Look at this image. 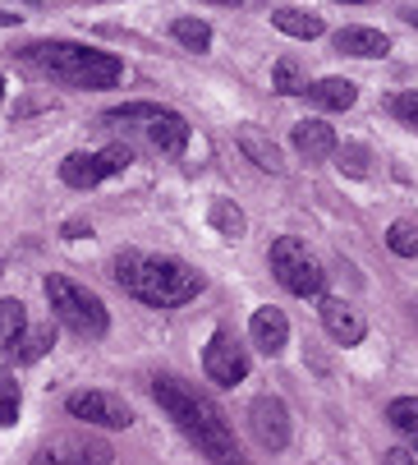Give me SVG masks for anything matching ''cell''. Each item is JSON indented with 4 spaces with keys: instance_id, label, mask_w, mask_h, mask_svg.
<instances>
[{
    "instance_id": "1",
    "label": "cell",
    "mask_w": 418,
    "mask_h": 465,
    "mask_svg": "<svg viewBox=\"0 0 418 465\" xmlns=\"http://www.w3.org/2000/svg\"><path fill=\"white\" fill-rule=\"evenodd\" d=\"M152 396H157V406L217 465H248L244 451H239V442H235V433H230V424H226V415L207 401L202 391H193L189 382H180V378L166 373V378H152Z\"/></svg>"
},
{
    "instance_id": "2",
    "label": "cell",
    "mask_w": 418,
    "mask_h": 465,
    "mask_svg": "<svg viewBox=\"0 0 418 465\" xmlns=\"http://www.w3.org/2000/svg\"><path fill=\"white\" fill-rule=\"evenodd\" d=\"M115 282L152 309H180L189 300H198L202 291V272H193L189 262L180 258H157V253H138V249H124L115 258Z\"/></svg>"
},
{
    "instance_id": "3",
    "label": "cell",
    "mask_w": 418,
    "mask_h": 465,
    "mask_svg": "<svg viewBox=\"0 0 418 465\" xmlns=\"http://www.w3.org/2000/svg\"><path fill=\"white\" fill-rule=\"evenodd\" d=\"M24 64H33L37 74H46L51 84L64 88H115L124 79V60L97 46H79V42H42L24 51Z\"/></svg>"
},
{
    "instance_id": "4",
    "label": "cell",
    "mask_w": 418,
    "mask_h": 465,
    "mask_svg": "<svg viewBox=\"0 0 418 465\" xmlns=\"http://www.w3.org/2000/svg\"><path fill=\"white\" fill-rule=\"evenodd\" d=\"M46 304H51V313L69 327V331H79V337H106V327H111V318H106V304L88 291V286H79V282H69V277H46Z\"/></svg>"
},
{
    "instance_id": "5",
    "label": "cell",
    "mask_w": 418,
    "mask_h": 465,
    "mask_svg": "<svg viewBox=\"0 0 418 465\" xmlns=\"http://www.w3.org/2000/svg\"><path fill=\"white\" fill-rule=\"evenodd\" d=\"M267 262H271V272H276V282H281L290 295H322V286H326V272L317 268V258L308 253V244L299 240V235H281L271 244V253H267Z\"/></svg>"
},
{
    "instance_id": "6",
    "label": "cell",
    "mask_w": 418,
    "mask_h": 465,
    "mask_svg": "<svg viewBox=\"0 0 418 465\" xmlns=\"http://www.w3.org/2000/svg\"><path fill=\"white\" fill-rule=\"evenodd\" d=\"M129 162H133V153H129L124 143L102 148V153H69V157L60 162V180H64L69 189H92V184H102V180L129 171Z\"/></svg>"
},
{
    "instance_id": "7",
    "label": "cell",
    "mask_w": 418,
    "mask_h": 465,
    "mask_svg": "<svg viewBox=\"0 0 418 465\" xmlns=\"http://www.w3.org/2000/svg\"><path fill=\"white\" fill-rule=\"evenodd\" d=\"M111 460L115 451L88 433H60L33 456V465H111Z\"/></svg>"
},
{
    "instance_id": "8",
    "label": "cell",
    "mask_w": 418,
    "mask_h": 465,
    "mask_svg": "<svg viewBox=\"0 0 418 465\" xmlns=\"http://www.w3.org/2000/svg\"><path fill=\"white\" fill-rule=\"evenodd\" d=\"M202 369L217 387H235L248 378V351L235 341V331H212V341L202 351Z\"/></svg>"
},
{
    "instance_id": "9",
    "label": "cell",
    "mask_w": 418,
    "mask_h": 465,
    "mask_svg": "<svg viewBox=\"0 0 418 465\" xmlns=\"http://www.w3.org/2000/svg\"><path fill=\"white\" fill-rule=\"evenodd\" d=\"M69 415L83 420V424H97V429H129L133 424V411L120 401L115 391H74L69 396Z\"/></svg>"
},
{
    "instance_id": "10",
    "label": "cell",
    "mask_w": 418,
    "mask_h": 465,
    "mask_svg": "<svg viewBox=\"0 0 418 465\" xmlns=\"http://www.w3.org/2000/svg\"><path fill=\"white\" fill-rule=\"evenodd\" d=\"M248 429H253V438H258V447H267V451H281L286 442H290V411H286V401L281 396H253V406H248Z\"/></svg>"
},
{
    "instance_id": "11",
    "label": "cell",
    "mask_w": 418,
    "mask_h": 465,
    "mask_svg": "<svg viewBox=\"0 0 418 465\" xmlns=\"http://www.w3.org/2000/svg\"><path fill=\"white\" fill-rule=\"evenodd\" d=\"M248 331H253V346L262 351V355H281L286 346H290V318L281 313V309H253V322H248Z\"/></svg>"
},
{
    "instance_id": "12",
    "label": "cell",
    "mask_w": 418,
    "mask_h": 465,
    "mask_svg": "<svg viewBox=\"0 0 418 465\" xmlns=\"http://www.w3.org/2000/svg\"><path fill=\"white\" fill-rule=\"evenodd\" d=\"M322 322H326V331L340 341V346H359L364 337H368V322H364V313L359 309H350L345 300H322Z\"/></svg>"
},
{
    "instance_id": "13",
    "label": "cell",
    "mask_w": 418,
    "mask_h": 465,
    "mask_svg": "<svg viewBox=\"0 0 418 465\" xmlns=\"http://www.w3.org/2000/svg\"><path fill=\"white\" fill-rule=\"evenodd\" d=\"M148 139H152L157 153L180 157V153L189 148V120H184L180 111H166V106H161V111L148 120Z\"/></svg>"
},
{
    "instance_id": "14",
    "label": "cell",
    "mask_w": 418,
    "mask_h": 465,
    "mask_svg": "<svg viewBox=\"0 0 418 465\" xmlns=\"http://www.w3.org/2000/svg\"><path fill=\"white\" fill-rule=\"evenodd\" d=\"M235 139H239V153H244V157H248L258 171H271V175H281V171H286V162H281V148H276V143L262 134L258 124H239V134H235Z\"/></svg>"
},
{
    "instance_id": "15",
    "label": "cell",
    "mask_w": 418,
    "mask_h": 465,
    "mask_svg": "<svg viewBox=\"0 0 418 465\" xmlns=\"http://www.w3.org/2000/svg\"><path fill=\"white\" fill-rule=\"evenodd\" d=\"M290 139H295V153L308 157V162H322V157H331V153L340 148V143H335V129L322 124V120H299Z\"/></svg>"
},
{
    "instance_id": "16",
    "label": "cell",
    "mask_w": 418,
    "mask_h": 465,
    "mask_svg": "<svg viewBox=\"0 0 418 465\" xmlns=\"http://www.w3.org/2000/svg\"><path fill=\"white\" fill-rule=\"evenodd\" d=\"M335 51L359 55V60H377V55L391 51V42H386L377 28H340V33H335Z\"/></svg>"
},
{
    "instance_id": "17",
    "label": "cell",
    "mask_w": 418,
    "mask_h": 465,
    "mask_svg": "<svg viewBox=\"0 0 418 465\" xmlns=\"http://www.w3.org/2000/svg\"><path fill=\"white\" fill-rule=\"evenodd\" d=\"M308 102L322 111H350L359 102V88L350 79H317V84H308Z\"/></svg>"
},
{
    "instance_id": "18",
    "label": "cell",
    "mask_w": 418,
    "mask_h": 465,
    "mask_svg": "<svg viewBox=\"0 0 418 465\" xmlns=\"http://www.w3.org/2000/svg\"><path fill=\"white\" fill-rule=\"evenodd\" d=\"M55 346V331H51V322L46 327H24L19 337L10 341V360H19V364H37L46 351Z\"/></svg>"
},
{
    "instance_id": "19",
    "label": "cell",
    "mask_w": 418,
    "mask_h": 465,
    "mask_svg": "<svg viewBox=\"0 0 418 465\" xmlns=\"http://www.w3.org/2000/svg\"><path fill=\"white\" fill-rule=\"evenodd\" d=\"M271 24L281 28L286 37H299V42H313V37H322V33H326L317 15H308V10H295V5L276 10V15H271Z\"/></svg>"
},
{
    "instance_id": "20",
    "label": "cell",
    "mask_w": 418,
    "mask_h": 465,
    "mask_svg": "<svg viewBox=\"0 0 418 465\" xmlns=\"http://www.w3.org/2000/svg\"><path fill=\"white\" fill-rule=\"evenodd\" d=\"M386 424H391L409 447H418V396H395V401L386 406Z\"/></svg>"
},
{
    "instance_id": "21",
    "label": "cell",
    "mask_w": 418,
    "mask_h": 465,
    "mask_svg": "<svg viewBox=\"0 0 418 465\" xmlns=\"http://www.w3.org/2000/svg\"><path fill=\"white\" fill-rule=\"evenodd\" d=\"M271 88H276V93H286V97H295V93H308L304 64H299L295 55H281V60H276V70H271Z\"/></svg>"
},
{
    "instance_id": "22",
    "label": "cell",
    "mask_w": 418,
    "mask_h": 465,
    "mask_svg": "<svg viewBox=\"0 0 418 465\" xmlns=\"http://www.w3.org/2000/svg\"><path fill=\"white\" fill-rule=\"evenodd\" d=\"M170 37L180 46H189V51H207V46H212V28H207L202 19H175L170 24Z\"/></svg>"
},
{
    "instance_id": "23",
    "label": "cell",
    "mask_w": 418,
    "mask_h": 465,
    "mask_svg": "<svg viewBox=\"0 0 418 465\" xmlns=\"http://www.w3.org/2000/svg\"><path fill=\"white\" fill-rule=\"evenodd\" d=\"M386 249L400 253V258H418V226H413V222H391Z\"/></svg>"
},
{
    "instance_id": "24",
    "label": "cell",
    "mask_w": 418,
    "mask_h": 465,
    "mask_svg": "<svg viewBox=\"0 0 418 465\" xmlns=\"http://www.w3.org/2000/svg\"><path fill=\"white\" fill-rule=\"evenodd\" d=\"M212 226H217L221 235H230V240H235V235H244V226H248V222H244V213L230 203V198H217V203H212Z\"/></svg>"
},
{
    "instance_id": "25",
    "label": "cell",
    "mask_w": 418,
    "mask_h": 465,
    "mask_svg": "<svg viewBox=\"0 0 418 465\" xmlns=\"http://www.w3.org/2000/svg\"><path fill=\"white\" fill-rule=\"evenodd\" d=\"M24 327H28L24 304H19V300H0V341H15Z\"/></svg>"
},
{
    "instance_id": "26",
    "label": "cell",
    "mask_w": 418,
    "mask_h": 465,
    "mask_svg": "<svg viewBox=\"0 0 418 465\" xmlns=\"http://www.w3.org/2000/svg\"><path fill=\"white\" fill-rule=\"evenodd\" d=\"M19 406H24V391L15 378H0V429H10L19 420Z\"/></svg>"
},
{
    "instance_id": "27",
    "label": "cell",
    "mask_w": 418,
    "mask_h": 465,
    "mask_svg": "<svg viewBox=\"0 0 418 465\" xmlns=\"http://www.w3.org/2000/svg\"><path fill=\"white\" fill-rule=\"evenodd\" d=\"M161 106L157 102H124V106H115V111H106L102 120L106 124H133V120H152Z\"/></svg>"
},
{
    "instance_id": "28",
    "label": "cell",
    "mask_w": 418,
    "mask_h": 465,
    "mask_svg": "<svg viewBox=\"0 0 418 465\" xmlns=\"http://www.w3.org/2000/svg\"><path fill=\"white\" fill-rule=\"evenodd\" d=\"M335 166L345 171V175H368V153L359 148V143H345V148H335Z\"/></svg>"
},
{
    "instance_id": "29",
    "label": "cell",
    "mask_w": 418,
    "mask_h": 465,
    "mask_svg": "<svg viewBox=\"0 0 418 465\" xmlns=\"http://www.w3.org/2000/svg\"><path fill=\"white\" fill-rule=\"evenodd\" d=\"M391 115L404 120L409 129H418V93H400V97H391Z\"/></svg>"
},
{
    "instance_id": "30",
    "label": "cell",
    "mask_w": 418,
    "mask_h": 465,
    "mask_svg": "<svg viewBox=\"0 0 418 465\" xmlns=\"http://www.w3.org/2000/svg\"><path fill=\"white\" fill-rule=\"evenodd\" d=\"M382 465H418L404 447H391V451H382Z\"/></svg>"
},
{
    "instance_id": "31",
    "label": "cell",
    "mask_w": 418,
    "mask_h": 465,
    "mask_svg": "<svg viewBox=\"0 0 418 465\" xmlns=\"http://www.w3.org/2000/svg\"><path fill=\"white\" fill-rule=\"evenodd\" d=\"M404 24H413V28H418V10H404Z\"/></svg>"
},
{
    "instance_id": "32",
    "label": "cell",
    "mask_w": 418,
    "mask_h": 465,
    "mask_svg": "<svg viewBox=\"0 0 418 465\" xmlns=\"http://www.w3.org/2000/svg\"><path fill=\"white\" fill-rule=\"evenodd\" d=\"M207 5H239V0H207Z\"/></svg>"
},
{
    "instance_id": "33",
    "label": "cell",
    "mask_w": 418,
    "mask_h": 465,
    "mask_svg": "<svg viewBox=\"0 0 418 465\" xmlns=\"http://www.w3.org/2000/svg\"><path fill=\"white\" fill-rule=\"evenodd\" d=\"M19 5H42V0H19Z\"/></svg>"
},
{
    "instance_id": "34",
    "label": "cell",
    "mask_w": 418,
    "mask_h": 465,
    "mask_svg": "<svg viewBox=\"0 0 418 465\" xmlns=\"http://www.w3.org/2000/svg\"><path fill=\"white\" fill-rule=\"evenodd\" d=\"M0 97H5V79H0Z\"/></svg>"
},
{
    "instance_id": "35",
    "label": "cell",
    "mask_w": 418,
    "mask_h": 465,
    "mask_svg": "<svg viewBox=\"0 0 418 465\" xmlns=\"http://www.w3.org/2000/svg\"><path fill=\"white\" fill-rule=\"evenodd\" d=\"M350 5H364V0H350Z\"/></svg>"
}]
</instances>
